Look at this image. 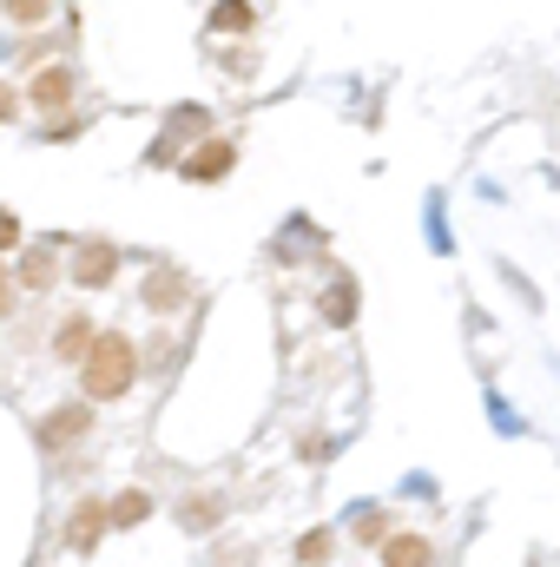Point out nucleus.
Here are the masks:
<instances>
[{
	"mask_svg": "<svg viewBox=\"0 0 560 567\" xmlns=\"http://www.w3.org/2000/svg\"><path fill=\"white\" fill-rule=\"evenodd\" d=\"M113 271H120V251H113V245H86V251H80V265H73V278L86 284V290L113 284Z\"/></svg>",
	"mask_w": 560,
	"mask_h": 567,
	"instance_id": "3",
	"label": "nucleus"
},
{
	"mask_svg": "<svg viewBox=\"0 0 560 567\" xmlns=\"http://www.w3.org/2000/svg\"><path fill=\"white\" fill-rule=\"evenodd\" d=\"M93 343H100V330H93V323H80V317L60 330V357H86Z\"/></svg>",
	"mask_w": 560,
	"mask_h": 567,
	"instance_id": "9",
	"label": "nucleus"
},
{
	"mask_svg": "<svg viewBox=\"0 0 560 567\" xmlns=\"http://www.w3.org/2000/svg\"><path fill=\"white\" fill-rule=\"evenodd\" d=\"M106 522H113V515H106L100 502H80L73 522H66V548H73V555H93V542L106 535Z\"/></svg>",
	"mask_w": 560,
	"mask_h": 567,
	"instance_id": "2",
	"label": "nucleus"
},
{
	"mask_svg": "<svg viewBox=\"0 0 560 567\" xmlns=\"http://www.w3.org/2000/svg\"><path fill=\"white\" fill-rule=\"evenodd\" d=\"M297 555H303V561H323V555H330V535H310V542H303Z\"/></svg>",
	"mask_w": 560,
	"mask_h": 567,
	"instance_id": "13",
	"label": "nucleus"
},
{
	"mask_svg": "<svg viewBox=\"0 0 560 567\" xmlns=\"http://www.w3.org/2000/svg\"><path fill=\"white\" fill-rule=\"evenodd\" d=\"M7 303H13V290H7V271H0V310H7Z\"/></svg>",
	"mask_w": 560,
	"mask_h": 567,
	"instance_id": "16",
	"label": "nucleus"
},
{
	"mask_svg": "<svg viewBox=\"0 0 560 567\" xmlns=\"http://www.w3.org/2000/svg\"><path fill=\"white\" fill-rule=\"evenodd\" d=\"M145 508H152L145 495H126V502H113V522H120V528H133V522H145Z\"/></svg>",
	"mask_w": 560,
	"mask_h": 567,
	"instance_id": "11",
	"label": "nucleus"
},
{
	"mask_svg": "<svg viewBox=\"0 0 560 567\" xmlns=\"http://www.w3.org/2000/svg\"><path fill=\"white\" fill-rule=\"evenodd\" d=\"M251 20H258V13H251L245 0H218V13H211V27H218V33H245Z\"/></svg>",
	"mask_w": 560,
	"mask_h": 567,
	"instance_id": "8",
	"label": "nucleus"
},
{
	"mask_svg": "<svg viewBox=\"0 0 560 567\" xmlns=\"http://www.w3.org/2000/svg\"><path fill=\"white\" fill-rule=\"evenodd\" d=\"M20 284H27V290H46V284H53V258H40V251H33V258L20 265Z\"/></svg>",
	"mask_w": 560,
	"mask_h": 567,
	"instance_id": "10",
	"label": "nucleus"
},
{
	"mask_svg": "<svg viewBox=\"0 0 560 567\" xmlns=\"http://www.w3.org/2000/svg\"><path fill=\"white\" fill-rule=\"evenodd\" d=\"M80 429H86V410L73 403V410H60V416H46V429H40V442H53V449H60V442H66V435H80Z\"/></svg>",
	"mask_w": 560,
	"mask_h": 567,
	"instance_id": "6",
	"label": "nucleus"
},
{
	"mask_svg": "<svg viewBox=\"0 0 560 567\" xmlns=\"http://www.w3.org/2000/svg\"><path fill=\"white\" fill-rule=\"evenodd\" d=\"M383 561H390V567H422V561H428V542H416V535H396V542L383 548Z\"/></svg>",
	"mask_w": 560,
	"mask_h": 567,
	"instance_id": "7",
	"label": "nucleus"
},
{
	"mask_svg": "<svg viewBox=\"0 0 560 567\" xmlns=\"http://www.w3.org/2000/svg\"><path fill=\"white\" fill-rule=\"evenodd\" d=\"M0 120H13V93L7 86H0Z\"/></svg>",
	"mask_w": 560,
	"mask_h": 567,
	"instance_id": "15",
	"label": "nucleus"
},
{
	"mask_svg": "<svg viewBox=\"0 0 560 567\" xmlns=\"http://www.w3.org/2000/svg\"><path fill=\"white\" fill-rule=\"evenodd\" d=\"M231 158H238L231 145H205V152H191L185 172H191V178H218V172H231Z\"/></svg>",
	"mask_w": 560,
	"mask_h": 567,
	"instance_id": "5",
	"label": "nucleus"
},
{
	"mask_svg": "<svg viewBox=\"0 0 560 567\" xmlns=\"http://www.w3.org/2000/svg\"><path fill=\"white\" fill-rule=\"evenodd\" d=\"M66 100H73V73H66V66L33 73V106H66Z\"/></svg>",
	"mask_w": 560,
	"mask_h": 567,
	"instance_id": "4",
	"label": "nucleus"
},
{
	"mask_svg": "<svg viewBox=\"0 0 560 567\" xmlns=\"http://www.w3.org/2000/svg\"><path fill=\"white\" fill-rule=\"evenodd\" d=\"M7 13H13L20 27H33V20H46V0H7Z\"/></svg>",
	"mask_w": 560,
	"mask_h": 567,
	"instance_id": "12",
	"label": "nucleus"
},
{
	"mask_svg": "<svg viewBox=\"0 0 560 567\" xmlns=\"http://www.w3.org/2000/svg\"><path fill=\"white\" fill-rule=\"evenodd\" d=\"M133 370H139V357H133V343L113 337V330H100V343L80 357V377H86V396H93V403L126 396V390H133Z\"/></svg>",
	"mask_w": 560,
	"mask_h": 567,
	"instance_id": "1",
	"label": "nucleus"
},
{
	"mask_svg": "<svg viewBox=\"0 0 560 567\" xmlns=\"http://www.w3.org/2000/svg\"><path fill=\"white\" fill-rule=\"evenodd\" d=\"M7 245H20V218H13V212H0V251H7Z\"/></svg>",
	"mask_w": 560,
	"mask_h": 567,
	"instance_id": "14",
	"label": "nucleus"
}]
</instances>
